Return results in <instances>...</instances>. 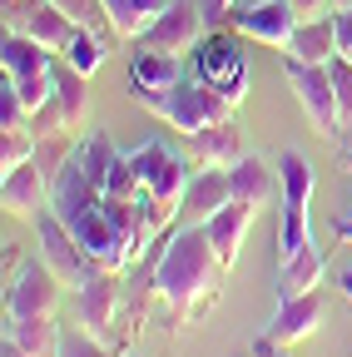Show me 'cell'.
Segmentation results:
<instances>
[{
  "instance_id": "6da1fadb",
  "label": "cell",
  "mask_w": 352,
  "mask_h": 357,
  "mask_svg": "<svg viewBox=\"0 0 352 357\" xmlns=\"http://www.w3.org/2000/svg\"><path fill=\"white\" fill-rule=\"evenodd\" d=\"M229 268L218 263L213 253V238L208 229H174L169 243L159 248L154 258V273H149V288L169 303V307H179V312H199L204 303L218 298V283H224Z\"/></svg>"
},
{
  "instance_id": "7a4b0ae2",
  "label": "cell",
  "mask_w": 352,
  "mask_h": 357,
  "mask_svg": "<svg viewBox=\"0 0 352 357\" xmlns=\"http://www.w3.org/2000/svg\"><path fill=\"white\" fill-rule=\"evenodd\" d=\"M50 204L55 213L65 218V229L79 238V248L90 253L100 268H109V273H124L129 263H135V243L124 238V229L114 223V213L105 208V194L90 189V178L79 174V164L70 159V169L55 178V189H50Z\"/></svg>"
},
{
  "instance_id": "3957f363",
  "label": "cell",
  "mask_w": 352,
  "mask_h": 357,
  "mask_svg": "<svg viewBox=\"0 0 352 357\" xmlns=\"http://www.w3.org/2000/svg\"><path fill=\"white\" fill-rule=\"evenodd\" d=\"M144 105H149V114L169 119V129H179L184 139H189V134H199V129H208V124L234 119V109H238L229 95H218V89L199 84L194 75H184L174 89H164V95H149Z\"/></svg>"
},
{
  "instance_id": "277c9868",
  "label": "cell",
  "mask_w": 352,
  "mask_h": 357,
  "mask_svg": "<svg viewBox=\"0 0 352 357\" xmlns=\"http://www.w3.org/2000/svg\"><path fill=\"white\" fill-rule=\"evenodd\" d=\"M189 75L208 89H218V95H229L234 105L248 95V84H253V70H248V50H243V35H224V30H208V40H199V50H194V65Z\"/></svg>"
},
{
  "instance_id": "5b68a950",
  "label": "cell",
  "mask_w": 352,
  "mask_h": 357,
  "mask_svg": "<svg viewBox=\"0 0 352 357\" xmlns=\"http://www.w3.org/2000/svg\"><path fill=\"white\" fill-rule=\"evenodd\" d=\"M129 169L139 178V194H149L169 218H179V204H184V189H189V164L179 154L159 139H144L139 149H129Z\"/></svg>"
},
{
  "instance_id": "8992f818",
  "label": "cell",
  "mask_w": 352,
  "mask_h": 357,
  "mask_svg": "<svg viewBox=\"0 0 352 357\" xmlns=\"http://www.w3.org/2000/svg\"><path fill=\"white\" fill-rule=\"evenodd\" d=\"M283 79L293 84V95L307 114V124H313L318 134H328V139H337V134L347 129L342 119V105H337V89H332V75L328 65H303V60H288L283 55Z\"/></svg>"
},
{
  "instance_id": "52a82bcc",
  "label": "cell",
  "mask_w": 352,
  "mask_h": 357,
  "mask_svg": "<svg viewBox=\"0 0 352 357\" xmlns=\"http://www.w3.org/2000/svg\"><path fill=\"white\" fill-rule=\"evenodd\" d=\"M35 234H40V253H45V263L55 268V278H60L65 288H84V283L95 278L100 263L79 248V238L65 229V218L55 213V204L35 213Z\"/></svg>"
},
{
  "instance_id": "ba28073f",
  "label": "cell",
  "mask_w": 352,
  "mask_h": 357,
  "mask_svg": "<svg viewBox=\"0 0 352 357\" xmlns=\"http://www.w3.org/2000/svg\"><path fill=\"white\" fill-rule=\"evenodd\" d=\"M60 278L45 258H20L6 283V318H55L60 303Z\"/></svg>"
},
{
  "instance_id": "9c48e42d",
  "label": "cell",
  "mask_w": 352,
  "mask_h": 357,
  "mask_svg": "<svg viewBox=\"0 0 352 357\" xmlns=\"http://www.w3.org/2000/svg\"><path fill=\"white\" fill-rule=\"evenodd\" d=\"M6 30H20V35L40 40L45 50L60 55L79 25L55 6V0H6Z\"/></svg>"
},
{
  "instance_id": "30bf717a",
  "label": "cell",
  "mask_w": 352,
  "mask_h": 357,
  "mask_svg": "<svg viewBox=\"0 0 352 357\" xmlns=\"http://www.w3.org/2000/svg\"><path fill=\"white\" fill-rule=\"evenodd\" d=\"M208 20H204V6L199 0H169L164 15L144 30L139 45H154V50H169V55H194L199 40H204Z\"/></svg>"
},
{
  "instance_id": "8fae6325",
  "label": "cell",
  "mask_w": 352,
  "mask_h": 357,
  "mask_svg": "<svg viewBox=\"0 0 352 357\" xmlns=\"http://www.w3.org/2000/svg\"><path fill=\"white\" fill-rule=\"evenodd\" d=\"M114 312H119V273H109V268H95V278L75 288V323L90 333V337H109L114 328Z\"/></svg>"
},
{
  "instance_id": "7c38bea8",
  "label": "cell",
  "mask_w": 352,
  "mask_h": 357,
  "mask_svg": "<svg viewBox=\"0 0 352 357\" xmlns=\"http://www.w3.org/2000/svg\"><path fill=\"white\" fill-rule=\"evenodd\" d=\"M234 30L243 40L268 45V50H288V40L298 30V15H293L288 0H253V6L234 10Z\"/></svg>"
},
{
  "instance_id": "4fadbf2b",
  "label": "cell",
  "mask_w": 352,
  "mask_h": 357,
  "mask_svg": "<svg viewBox=\"0 0 352 357\" xmlns=\"http://www.w3.org/2000/svg\"><path fill=\"white\" fill-rule=\"evenodd\" d=\"M318 328H323V298L303 293V298H278V312H273V323L263 328V337H268L273 347H298Z\"/></svg>"
},
{
  "instance_id": "5bb4252c",
  "label": "cell",
  "mask_w": 352,
  "mask_h": 357,
  "mask_svg": "<svg viewBox=\"0 0 352 357\" xmlns=\"http://www.w3.org/2000/svg\"><path fill=\"white\" fill-rule=\"evenodd\" d=\"M224 204H234L229 169H199V174H189V189H184V204H179V223L204 229Z\"/></svg>"
},
{
  "instance_id": "9a60e30c",
  "label": "cell",
  "mask_w": 352,
  "mask_h": 357,
  "mask_svg": "<svg viewBox=\"0 0 352 357\" xmlns=\"http://www.w3.org/2000/svg\"><path fill=\"white\" fill-rule=\"evenodd\" d=\"M253 218H258V208L253 204H224L204 229H208V238H213V253H218V263L224 268H234L238 263V253H243V243H248V234H253Z\"/></svg>"
},
{
  "instance_id": "2e32d148",
  "label": "cell",
  "mask_w": 352,
  "mask_h": 357,
  "mask_svg": "<svg viewBox=\"0 0 352 357\" xmlns=\"http://www.w3.org/2000/svg\"><path fill=\"white\" fill-rule=\"evenodd\" d=\"M45 194H50V178H45V169L35 159L10 169V174H0V204H6V213H15V218H35L45 208Z\"/></svg>"
},
{
  "instance_id": "e0dca14e",
  "label": "cell",
  "mask_w": 352,
  "mask_h": 357,
  "mask_svg": "<svg viewBox=\"0 0 352 357\" xmlns=\"http://www.w3.org/2000/svg\"><path fill=\"white\" fill-rule=\"evenodd\" d=\"M189 154H194V164H199V169H234L248 149H243L238 124H234V119H224V124H208V129L189 134Z\"/></svg>"
},
{
  "instance_id": "ac0fdd59",
  "label": "cell",
  "mask_w": 352,
  "mask_h": 357,
  "mask_svg": "<svg viewBox=\"0 0 352 357\" xmlns=\"http://www.w3.org/2000/svg\"><path fill=\"white\" fill-rule=\"evenodd\" d=\"M129 79H135V95L149 100V95H164V89L179 84L184 79V65H179V55H169V50L139 45L135 60H129Z\"/></svg>"
},
{
  "instance_id": "d6986e66",
  "label": "cell",
  "mask_w": 352,
  "mask_h": 357,
  "mask_svg": "<svg viewBox=\"0 0 352 357\" xmlns=\"http://www.w3.org/2000/svg\"><path fill=\"white\" fill-rule=\"evenodd\" d=\"M229 184H234V199L238 204H253L258 213L268 208L273 199H283V184H278V169H268L258 154H243L234 169H229Z\"/></svg>"
},
{
  "instance_id": "ffe728a7",
  "label": "cell",
  "mask_w": 352,
  "mask_h": 357,
  "mask_svg": "<svg viewBox=\"0 0 352 357\" xmlns=\"http://www.w3.org/2000/svg\"><path fill=\"white\" fill-rule=\"evenodd\" d=\"M323 273H328V263H323L318 243H307V248H298V253L278 258V273H273V288H278V298H303V293H318Z\"/></svg>"
},
{
  "instance_id": "44dd1931",
  "label": "cell",
  "mask_w": 352,
  "mask_h": 357,
  "mask_svg": "<svg viewBox=\"0 0 352 357\" xmlns=\"http://www.w3.org/2000/svg\"><path fill=\"white\" fill-rule=\"evenodd\" d=\"M50 75H55V109H60V124L65 129H79V119L90 114V75H79L65 55H55V65H50Z\"/></svg>"
},
{
  "instance_id": "7402d4cb",
  "label": "cell",
  "mask_w": 352,
  "mask_h": 357,
  "mask_svg": "<svg viewBox=\"0 0 352 357\" xmlns=\"http://www.w3.org/2000/svg\"><path fill=\"white\" fill-rule=\"evenodd\" d=\"M288 60H303V65H332L337 60V15H323V20H303L288 40Z\"/></svg>"
},
{
  "instance_id": "603a6c76",
  "label": "cell",
  "mask_w": 352,
  "mask_h": 357,
  "mask_svg": "<svg viewBox=\"0 0 352 357\" xmlns=\"http://www.w3.org/2000/svg\"><path fill=\"white\" fill-rule=\"evenodd\" d=\"M0 65H6V79H20V75H40L55 65V50H45L40 40L20 35V30H6V45H0Z\"/></svg>"
},
{
  "instance_id": "cb8c5ba5",
  "label": "cell",
  "mask_w": 352,
  "mask_h": 357,
  "mask_svg": "<svg viewBox=\"0 0 352 357\" xmlns=\"http://www.w3.org/2000/svg\"><path fill=\"white\" fill-rule=\"evenodd\" d=\"M278 184H283V199L278 204H288V208H313V189H318V174H313V164H307L298 149H283L278 154Z\"/></svg>"
},
{
  "instance_id": "d4e9b609",
  "label": "cell",
  "mask_w": 352,
  "mask_h": 357,
  "mask_svg": "<svg viewBox=\"0 0 352 357\" xmlns=\"http://www.w3.org/2000/svg\"><path fill=\"white\" fill-rule=\"evenodd\" d=\"M100 6H105L114 35H124V40H144V30L164 15L169 0H100Z\"/></svg>"
},
{
  "instance_id": "484cf974",
  "label": "cell",
  "mask_w": 352,
  "mask_h": 357,
  "mask_svg": "<svg viewBox=\"0 0 352 357\" xmlns=\"http://www.w3.org/2000/svg\"><path fill=\"white\" fill-rule=\"evenodd\" d=\"M6 337L20 342L30 357H60V342H65L55 318H6Z\"/></svg>"
},
{
  "instance_id": "4316f807",
  "label": "cell",
  "mask_w": 352,
  "mask_h": 357,
  "mask_svg": "<svg viewBox=\"0 0 352 357\" xmlns=\"http://www.w3.org/2000/svg\"><path fill=\"white\" fill-rule=\"evenodd\" d=\"M114 159H119V149H114L109 134H90V139H79V144H75V164H79L84 178H90V189H95V194H105V178H109Z\"/></svg>"
},
{
  "instance_id": "83f0119b",
  "label": "cell",
  "mask_w": 352,
  "mask_h": 357,
  "mask_svg": "<svg viewBox=\"0 0 352 357\" xmlns=\"http://www.w3.org/2000/svg\"><path fill=\"white\" fill-rule=\"evenodd\" d=\"M60 55H65L79 75H90V79H95V70H100V65H105V55H109V40H105V30H84V25H79Z\"/></svg>"
},
{
  "instance_id": "f1b7e54d",
  "label": "cell",
  "mask_w": 352,
  "mask_h": 357,
  "mask_svg": "<svg viewBox=\"0 0 352 357\" xmlns=\"http://www.w3.org/2000/svg\"><path fill=\"white\" fill-rule=\"evenodd\" d=\"M35 149H40V134H35L30 124H20V129H0V174H10V169L30 164Z\"/></svg>"
},
{
  "instance_id": "f546056e",
  "label": "cell",
  "mask_w": 352,
  "mask_h": 357,
  "mask_svg": "<svg viewBox=\"0 0 352 357\" xmlns=\"http://www.w3.org/2000/svg\"><path fill=\"white\" fill-rule=\"evenodd\" d=\"M70 159H75V144H70V134L60 129V134H40V149H35V164L45 169V178H50V189H55V178L70 169Z\"/></svg>"
},
{
  "instance_id": "4dcf8cb0",
  "label": "cell",
  "mask_w": 352,
  "mask_h": 357,
  "mask_svg": "<svg viewBox=\"0 0 352 357\" xmlns=\"http://www.w3.org/2000/svg\"><path fill=\"white\" fill-rule=\"evenodd\" d=\"M307 243H313V223H307V213L283 204V213H278V258H288V253H298Z\"/></svg>"
},
{
  "instance_id": "1f68e13d",
  "label": "cell",
  "mask_w": 352,
  "mask_h": 357,
  "mask_svg": "<svg viewBox=\"0 0 352 357\" xmlns=\"http://www.w3.org/2000/svg\"><path fill=\"white\" fill-rule=\"evenodd\" d=\"M10 89H15V100L25 105V114H35V109H45V105L55 100V75H50V70L20 75V79H10Z\"/></svg>"
},
{
  "instance_id": "d6a6232c",
  "label": "cell",
  "mask_w": 352,
  "mask_h": 357,
  "mask_svg": "<svg viewBox=\"0 0 352 357\" xmlns=\"http://www.w3.org/2000/svg\"><path fill=\"white\" fill-rule=\"evenodd\" d=\"M60 357H114L100 337H90V333H65V342H60Z\"/></svg>"
},
{
  "instance_id": "836d02e7",
  "label": "cell",
  "mask_w": 352,
  "mask_h": 357,
  "mask_svg": "<svg viewBox=\"0 0 352 357\" xmlns=\"http://www.w3.org/2000/svg\"><path fill=\"white\" fill-rule=\"evenodd\" d=\"M328 75H332V89H337V105H342V119L352 124V60H332L328 65Z\"/></svg>"
},
{
  "instance_id": "e575fe53",
  "label": "cell",
  "mask_w": 352,
  "mask_h": 357,
  "mask_svg": "<svg viewBox=\"0 0 352 357\" xmlns=\"http://www.w3.org/2000/svg\"><path fill=\"white\" fill-rule=\"evenodd\" d=\"M288 6H293L298 25H303V20H323V15H332V0H288Z\"/></svg>"
},
{
  "instance_id": "d590c367",
  "label": "cell",
  "mask_w": 352,
  "mask_h": 357,
  "mask_svg": "<svg viewBox=\"0 0 352 357\" xmlns=\"http://www.w3.org/2000/svg\"><path fill=\"white\" fill-rule=\"evenodd\" d=\"M199 6H204V20H208V25L234 20V0H199Z\"/></svg>"
},
{
  "instance_id": "8d00e7d4",
  "label": "cell",
  "mask_w": 352,
  "mask_h": 357,
  "mask_svg": "<svg viewBox=\"0 0 352 357\" xmlns=\"http://www.w3.org/2000/svg\"><path fill=\"white\" fill-rule=\"evenodd\" d=\"M337 55L352 60V10H337Z\"/></svg>"
},
{
  "instance_id": "74e56055",
  "label": "cell",
  "mask_w": 352,
  "mask_h": 357,
  "mask_svg": "<svg viewBox=\"0 0 352 357\" xmlns=\"http://www.w3.org/2000/svg\"><path fill=\"white\" fill-rule=\"evenodd\" d=\"M337 288H342V298H347V307H352V258L337 263Z\"/></svg>"
},
{
  "instance_id": "f35d334b",
  "label": "cell",
  "mask_w": 352,
  "mask_h": 357,
  "mask_svg": "<svg viewBox=\"0 0 352 357\" xmlns=\"http://www.w3.org/2000/svg\"><path fill=\"white\" fill-rule=\"evenodd\" d=\"M253 357H288V347H273L268 337H258L253 342Z\"/></svg>"
},
{
  "instance_id": "ab89813d",
  "label": "cell",
  "mask_w": 352,
  "mask_h": 357,
  "mask_svg": "<svg viewBox=\"0 0 352 357\" xmlns=\"http://www.w3.org/2000/svg\"><path fill=\"white\" fill-rule=\"evenodd\" d=\"M337 238L352 248V208H347V213H342V223H337Z\"/></svg>"
},
{
  "instance_id": "60d3db41",
  "label": "cell",
  "mask_w": 352,
  "mask_h": 357,
  "mask_svg": "<svg viewBox=\"0 0 352 357\" xmlns=\"http://www.w3.org/2000/svg\"><path fill=\"white\" fill-rule=\"evenodd\" d=\"M0 357H30V352H25L20 342H10V337H6V342H0Z\"/></svg>"
},
{
  "instance_id": "b9f144b4",
  "label": "cell",
  "mask_w": 352,
  "mask_h": 357,
  "mask_svg": "<svg viewBox=\"0 0 352 357\" xmlns=\"http://www.w3.org/2000/svg\"><path fill=\"white\" fill-rule=\"evenodd\" d=\"M337 10H352V0H332V15H337Z\"/></svg>"
}]
</instances>
